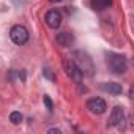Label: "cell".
<instances>
[{
    "label": "cell",
    "instance_id": "cell-10",
    "mask_svg": "<svg viewBox=\"0 0 134 134\" xmlns=\"http://www.w3.org/2000/svg\"><path fill=\"white\" fill-rule=\"evenodd\" d=\"M112 5V0H90V7L95 11H103Z\"/></svg>",
    "mask_w": 134,
    "mask_h": 134
},
{
    "label": "cell",
    "instance_id": "cell-9",
    "mask_svg": "<svg viewBox=\"0 0 134 134\" xmlns=\"http://www.w3.org/2000/svg\"><path fill=\"white\" fill-rule=\"evenodd\" d=\"M57 41H58V44H60V46L68 47V46H71V44H73L74 38H73V35H71V33H68V32H62V33H58Z\"/></svg>",
    "mask_w": 134,
    "mask_h": 134
},
{
    "label": "cell",
    "instance_id": "cell-7",
    "mask_svg": "<svg viewBox=\"0 0 134 134\" xmlns=\"http://www.w3.org/2000/svg\"><path fill=\"white\" fill-rule=\"evenodd\" d=\"M46 24L51 29H58L62 25V14L58 10H51L46 13Z\"/></svg>",
    "mask_w": 134,
    "mask_h": 134
},
{
    "label": "cell",
    "instance_id": "cell-8",
    "mask_svg": "<svg viewBox=\"0 0 134 134\" xmlns=\"http://www.w3.org/2000/svg\"><path fill=\"white\" fill-rule=\"evenodd\" d=\"M101 88L104 92L110 93V95H121V92H123V87L120 84H117V82H103Z\"/></svg>",
    "mask_w": 134,
    "mask_h": 134
},
{
    "label": "cell",
    "instance_id": "cell-4",
    "mask_svg": "<svg viewBox=\"0 0 134 134\" xmlns=\"http://www.w3.org/2000/svg\"><path fill=\"white\" fill-rule=\"evenodd\" d=\"M65 71H66V74H68L76 84H81V79H82L84 76H82L81 70L77 68V65L74 63L73 58H66V60H65Z\"/></svg>",
    "mask_w": 134,
    "mask_h": 134
},
{
    "label": "cell",
    "instance_id": "cell-1",
    "mask_svg": "<svg viewBox=\"0 0 134 134\" xmlns=\"http://www.w3.org/2000/svg\"><path fill=\"white\" fill-rule=\"evenodd\" d=\"M106 63L114 74H123L128 68L126 57L121 54H117V52H107L106 54Z\"/></svg>",
    "mask_w": 134,
    "mask_h": 134
},
{
    "label": "cell",
    "instance_id": "cell-12",
    "mask_svg": "<svg viewBox=\"0 0 134 134\" xmlns=\"http://www.w3.org/2000/svg\"><path fill=\"white\" fill-rule=\"evenodd\" d=\"M43 101H44V106L47 107V110H52V107H54V104H52V99L46 95L44 98H43Z\"/></svg>",
    "mask_w": 134,
    "mask_h": 134
},
{
    "label": "cell",
    "instance_id": "cell-6",
    "mask_svg": "<svg viewBox=\"0 0 134 134\" xmlns=\"http://www.w3.org/2000/svg\"><path fill=\"white\" fill-rule=\"evenodd\" d=\"M125 121V110L120 106H115L109 117V126H121Z\"/></svg>",
    "mask_w": 134,
    "mask_h": 134
},
{
    "label": "cell",
    "instance_id": "cell-5",
    "mask_svg": "<svg viewBox=\"0 0 134 134\" xmlns=\"http://www.w3.org/2000/svg\"><path fill=\"white\" fill-rule=\"evenodd\" d=\"M87 109L92 112V114H96V115H101L106 112L107 106H106V101L101 99V98H92L87 101Z\"/></svg>",
    "mask_w": 134,
    "mask_h": 134
},
{
    "label": "cell",
    "instance_id": "cell-14",
    "mask_svg": "<svg viewBox=\"0 0 134 134\" xmlns=\"http://www.w3.org/2000/svg\"><path fill=\"white\" fill-rule=\"evenodd\" d=\"M49 132H58L60 134V129H49Z\"/></svg>",
    "mask_w": 134,
    "mask_h": 134
},
{
    "label": "cell",
    "instance_id": "cell-2",
    "mask_svg": "<svg viewBox=\"0 0 134 134\" xmlns=\"http://www.w3.org/2000/svg\"><path fill=\"white\" fill-rule=\"evenodd\" d=\"M73 60H74V63L77 65V68L81 70L82 76H92V74H93V71H95L93 62H92V58H90L85 52H82V51L74 52V54H73Z\"/></svg>",
    "mask_w": 134,
    "mask_h": 134
},
{
    "label": "cell",
    "instance_id": "cell-3",
    "mask_svg": "<svg viewBox=\"0 0 134 134\" xmlns=\"http://www.w3.org/2000/svg\"><path fill=\"white\" fill-rule=\"evenodd\" d=\"M10 36H11V41L18 46H22L29 41V30L24 27V25H14L10 32Z\"/></svg>",
    "mask_w": 134,
    "mask_h": 134
},
{
    "label": "cell",
    "instance_id": "cell-11",
    "mask_svg": "<svg viewBox=\"0 0 134 134\" xmlns=\"http://www.w3.org/2000/svg\"><path fill=\"white\" fill-rule=\"evenodd\" d=\"M10 121H11L13 125H19V123L22 121V114L18 112V110L11 112V114H10Z\"/></svg>",
    "mask_w": 134,
    "mask_h": 134
},
{
    "label": "cell",
    "instance_id": "cell-15",
    "mask_svg": "<svg viewBox=\"0 0 134 134\" xmlns=\"http://www.w3.org/2000/svg\"><path fill=\"white\" fill-rule=\"evenodd\" d=\"M52 2H60V0H52Z\"/></svg>",
    "mask_w": 134,
    "mask_h": 134
},
{
    "label": "cell",
    "instance_id": "cell-13",
    "mask_svg": "<svg viewBox=\"0 0 134 134\" xmlns=\"http://www.w3.org/2000/svg\"><path fill=\"white\" fill-rule=\"evenodd\" d=\"M44 76H46L49 81H55V77H54V74L51 73V70H46V68H44Z\"/></svg>",
    "mask_w": 134,
    "mask_h": 134
}]
</instances>
